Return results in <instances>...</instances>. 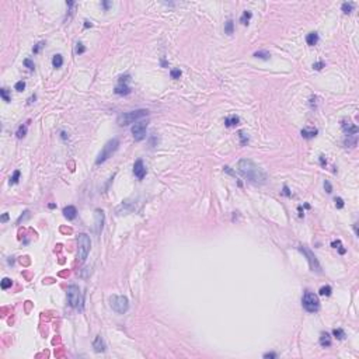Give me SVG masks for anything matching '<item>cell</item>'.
<instances>
[{
    "mask_svg": "<svg viewBox=\"0 0 359 359\" xmlns=\"http://www.w3.org/2000/svg\"><path fill=\"white\" fill-rule=\"evenodd\" d=\"M306 42L309 43L310 47H314L317 42H319V34L317 32H310L306 37Z\"/></svg>",
    "mask_w": 359,
    "mask_h": 359,
    "instance_id": "cell-18",
    "label": "cell"
},
{
    "mask_svg": "<svg viewBox=\"0 0 359 359\" xmlns=\"http://www.w3.org/2000/svg\"><path fill=\"white\" fill-rule=\"evenodd\" d=\"M333 334H334V337H335V338H338V339H344V338H345V333H344V330H341V328H335L333 331Z\"/></svg>",
    "mask_w": 359,
    "mask_h": 359,
    "instance_id": "cell-28",
    "label": "cell"
},
{
    "mask_svg": "<svg viewBox=\"0 0 359 359\" xmlns=\"http://www.w3.org/2000/svg\"><path fill=\"white\" fill-rule=\"evenodd\" d=\"M146 129H147V121H138V122L132 127L133 139L136 140V142H140L142 139H145V136H146Z\"/></svg>",
    "mask_w": 359,
    "mask_h": 359,
    "instance_id": "cell-8",
    "label": "cell"
},
{
    "mask_svg": "<svg viewBox=\"0 0 359 359\" xmlns=\"http://www.w3.org/2000/svg\"><path fill=\"white\" fill-rule=\"evenodd\" d=\"M339 254H345V248H339Z\"/></svg>",
    "mask_w": 359,
    "mask_h": 359,
    "instance_id": "cell-51",
    "label": "cell"
},
{
    "mask_svg": "<svg viewBox=\"0 0 359 359\" xmlns=\"http://www.w3.org/2000/svg\"><path fill=\"white\" fill-rule=\"evenodd\" d=\"M118 147H119V140L116 139V138L108 140V142L104 145V147H103V150L100 152L98 157H97L96 164H101V163H104L105 160H108L114 153H115L116 150H118Z\"/></svg>",
    "mask_w": 359,
    "mask_h": 359,
    "instance_id": "cell-3",
    "label": "cell"
},
{
    "mask_svg": "<svg viewBox=\"0 0 359 359\" xmlns=\"http://www.w3.org/2000/svg\"><path fill=\"white\" fill-rule=\"evenodd\" d=\"M237 168L248 181H251L254 184H264L266 181V174L257 164H254V161H251L248 159L240 160L239 164H237Z\"/></svg>",
    "mask_w": 359,
    "mask_h": 359,
    "instance_id": "cell-1",
    "label": "cell"
},
{
    "mask_svg": "<svg viewBox=\"0 0 359 359\" xmlns=\"http://www.w3.org/2000/svg\"><path fill=\"white\" fill-rule=\"evenodd\" d=\"M133 174L136 177L138 180H143L145 176H146V167L143 164V160H136L135 164H133Z\"/></svg>",
    "mask_w": 359,
    "mask_h": 359,
    "instance_id": "cell-12",
    "label": "cell"
},
{
    "mask_svg": "<svg viewBox=\"0 0 359 359\" xmlns=\"http://www.w3.org/2000/svg\"><path fill=\"white\" fill-rule=\"evenodd\" d=\"M52 65H53V67H56V69L62 67V65H63V58H62V55H55V56L52 58Z\"/></svg>",
    "mask_w": 359,
    "mask_h": 359,
    "instance_id": "cell-20",
    "label": "cell"
},
{
    "mask_svg": "<svg viewBox=\"0 0 359 359\" xmlns=\"http://www.w3.org/2000/svg\"><path fill=\"white\" fill-rule=\"evenodd\" d=\"M14 89L17 90V91H23L24 89H25V81H23V80H20V81H17L16 86H14Z\"/></svg>",
    "mask_w": 359,
    "mask_h": 359,
    "instance_id": "cell-34",
    "label": "cell"
},
{
    "mask_svg": "<svg viewBox=\"0 0 359 359\" xmlns=\"http://www.w3.org/2000/svg\"><path fill=\"white\" fill-rule=\"evenodd\" d=\"M9 220V215L7 213H3V216H2V222H7Z\"/></svg>",
    "mask_w": 359,
    "mask_h": 359,
    "instance_id": "cell-45",
    "label": "cell"
},
{
    "mask_svg": "<svg viewBox=\"0 0 359 359\" xmlns=\"http://www.w3.org/2000/svg\"><path fill=\"white\" fill-rule=\"evenodd\" d=\"M0 96H2V98H3L6 103H10V97H9V93H7L6 89H2V90H0Z\"/></svg>",
    "mask_w": 359,
    "mask_h": 359,
    "instance_id": "cell-31",
    "label": "cell"
},
{
    "mask_svg": "<svg viewBox=\"0 0 359 359\" xmlns=\"http://www.w3.org/2000/svg\"><path fill=\"white\" fill-rule=\"evenodd\" d=\"M147 114H149L147 110H136V111H130V112L121 114L118 116V125L119 127H127V125H130V123H135L139 119H142L143 116H147Z\"/></svg>",
    "mask_w": 359,
    "mask_h": 359,
    "instance_id": "cell-2",
    "label": "cell"
},
{
    "mask_svg": "<svg viewBox=\"0 0 359 359\" xmlns=\"http://www.w3.org/2000/svg\"><path fill=\"white\" fill-rule=\"evenodd\" d=\"M63 216L66 217L67 220H73V219H76V216H77V209L74 208V206H72V205L66 206V208L63 209Z\"/></svg>",
    "mask_w": 359,
    "mask_h": 359,
    "instance_id": "cell-15",
    "label": "cell"
},
{
    "mask_svg": "<svg viewBox=\"0 0 359 359\" xmlns=\"http://www.w3.org/2000/svg\"><path fill=\"white\" fill-rule=\"evenodd\" d=\"M299 250L307 257V261H309L310 269H312V271H316V272H321V266H320V263H319V259L316 258V255H314V254H313L306 246H300Z\"/></svg>",
    "mask_w": 359,
    "mask_h": 359,
    "instance_id": "cell-7",
    "label": "cell"
},
{
    "mask_svg": "<svg viewBox=\"0 0 359 359\" xmlns=\"http://www.w3.org/2000/svg\"><path fill=\"white\" fill-rule=\"evenodd\" d=\"M170 74H171V79H180L181 77V70L180 69H173L171 72H170Z\"/></svg>",
    "mask_w": 359,
    "mask_h": 359,
    "instance_id": "cell-33",
    "label": "cell"
},
{
    "mask_svg": "<svg viewBox=\"0 0 359 359\" xmlns=\"http://www.w3.org/2000/svg\"><path fill=\"white\" fill-rule=\"evenodd\" d=\"M334 201H335V206H337V208H338V209H342V208H344V199H342V198L337 196Z\"/></svg>",
    "mask_w": 359,
    "mask_h": 359,
    "instance_id": "cell-37",
    "label": "cell"
},
{
    "mask_svg": "<svg viewBox=\"0 0 359 359\" xmlns=\"http://www.w3.org/2000/svg\"><path fill=\"white\" fill-rule=\"evenodd\" d=\"M324 190H326V192H328V194H331L333 192V187H331V184H330V181H324Z\"/></svg>",
    "mask_w": 359,
    "mask_h": 359,
    "instance_id": "cell-39",
    "label": "cell"
},
{
    "mask_svg": "<svg viewBox=\"0 0 359 359\" xmlns=\"http://www.w3.org/2000/svg\"><path fill=\"white\" fill-rule=\"evenodd\" d=\"M103 6H104V9H105V10H108V7L111 6V3H108V2H103Z\"/></svg>",
    "mask_w": 359,
    "mask_h": 359,
    "instance_id": "cell-46",
    "label": "cell"
},
{
    "mask_svg": "<svg viewBox=\"0 0 359 359\" xmlns=\"http://www.w3.org/2000/svg\"><path fill=\"white\" fill-rule=\"evenodd\" d=\"M43 47H45V42H43V41H41V42H38L37 45H35V47L32 48V52H34V53H38L41 49H42Z\"/></svg>",
    "mask_w": 359,
    "mask_h": 359,
    "instance_id": "cell-35",
    "label": "cell"
},
{
    "mask_svg": "<svg viewBox=\"0 0 359 359\" xmlns=\"http://www.w3.org/2000/svg\"><path fill=\"white\" fill-rule=\"evenodd\" d=\"M251 17H253V14H251V11H247V10H246L243 14H241V17H240V23L243 24V25H247Z\"/></svg>",
    "mask_w": 359,
    "mask_h": 359,
    "instance_id": "cell-21",
    "label": "cell"
},
{
    "mask_svg": "<svg viewBox=\"0 0 359 359\" xmlns=\"http://www.w3.org/2000/svg\"><path fill=\"white\" fill-rule=\"evenodd\" d=\"M331 292H333V288L327 285V286H321V288H320L319 295H321V296H330V295H331Z\"/></svg>",
    "mask_w": 359,
    "mask_h": 359,
    "instance_id": "cell-25",
    "label": "cell"
},
{
    "mask_svg": "<svg viewBox=\"0 0 359 359\" xmlns=\"http://www.w3.org/2000/svg\"><path fill=\"white\" fill-rule=\"evenodd\" d=\"M49 209H53V208H56V203H49Z\"/></svg>",
    "mask_w": 359,
    "mask_h": 359,
    "instance_id": "cell-49",
    "label": "cell"
},
{
    "mask_svg": "<svg viewBox=\"0 0 359 359\" xmlns=\"http://www.w3.org/2000/svg\"><path fill=\"white\" fill-rule=\"evenodd\" d=\"M84 23H86V24H84V27H86V28H87V27H91V25H93V24L90 23V21H84Z\"/></svg>",
    "mask_w": 359,
    "mask_h": 359,
    "instance_id": "cell-48",
    "label": "cell"
},
{
    "mask_svg": "<svg viewBox=\"0 0 359 359\" xmlns=\"http://www.w3.org/2000/svg\"><path fill=\"white\" fill-rule=\"evenodd\" d=\"M233 31H234V23H233V20H227L225 23V32L227 35H232Z\"/></svg>",
    "mask_w": 359,
    "mask_h": 359,
    "instance_id": "cell-22",
    "label": "cell"
},
{
    "mask_svg": "<svg viewBox=\"0 0 359 359\" xmlns=\"http://www.w3.org/2000/svg\"><path fill=\"white\" fill-rule=\"evenodd\" d=\"M24 65H25V67H28L30 70L35 69V65H34V62L31 59H24Z\"/></svg>",
    "mask_w": 359,
    "mask_h": 359,
    "instance_id": "cell-36",
    "label": "cell"
},
{
    "mask_svg": "<svg viewBox=\"0 0 359 359\" xmlns=\"http://www.w3.org/2000/svg\"><path fill=\"white\" fill-rule=\"evenodd\" d=\"M240 122V118L237 115H232V116H227L226 119H225V125H226L227 128H232V127H236V125H239Z\"/></svg>",
    "mask_w": 359,
    "mask_h": 359,
    "instance_id": "cell-17",
    "label": "cell"
},
{
    "mask_svg": "<svg viewBox=\"0 0 359 359\" xmlns=\"http://www.w3.org/2000/svg\"><path fill=\"white\" fill-rule=\"evenodd\" d=\"M93 348L96 352H104L105 351V344H104V339L101 335H97L96 339L93 341Z\"/></svg>",
    "mask_w": 359,
    "mask_h": 359,
    "instance_id": "cell-14",
    "label": "cell"
},
{
    "mask_svg": "<svg viewBox=\"0 0 359 359\" xmlns=\"http://www.w3.org/2000/svg\"><path fill=\"white\" fill-rule=\"evenodd\" d=\"M331 246H333L334 248H338V246H341V241H339V240H337V241H333V243H331Z\"/></svg>",
    "mask_w": 359,
    "mask_h": 359,
    "instance_id": "cell-43",
    "label": "cell"
},
{
    "mask_svg": "<svg viewBox=\"0 0 359 359\" xmlns=\"http://www.w3.org/2000/svg\"><path fill=\"white\" fill-rule=\"evenodd\" d=\"M27 127H28V123H24V125H20V127H18V129H17V132H16L18 139H21V138H24L27 135Z\"/></svg>",
    "mask_w": 359,
    "mask_h": 359,
    "instance_id": "cell-23",
    "label": "cell"
},
{
    "mask_svg": "<svg viewBox=\"0 0 359 359\" xmlns=\"http://www.w3.org/2000/svg\"><path fill=\"white\" fill-rule=\"evenodd\" d=\"M344 145H345L346 147H348V146H349V147L355 146V145H356V136H355V135H353V136H352V139H351V136H348V139H346L345 142H344Z\"/></svg>",
    "mask_w": 359,
    "mask_h": 359,
    "instance_id": "cell-30",
    "label": "cell"
},
{
    "mask_svg": "<svg viewBox=\"0 0 359 359\" xmlns=\"http://www.w3.org/2000/svg\"><path fill=\"white\" fill-rule=\"evenodd\" d=\"M86 52V48L83 47V43H77V47H76V53L77 55H81V53H84Z\"/></svg>",
    "mask_w": 359,
    "mask_h": 359,
    "instance_id": "cell-38",
    "label": "cell"
},
{
    "mask_svg": "<svg viewBox=\"0 0 359 359\" xmlns=\"http://www.w3.org/2000/svg\"><path fill=\"white\" fill-rule=\"evenodd\" d=\"M313 67H314L316 70H321L323 67H324V62H323V60H320V62H317V63L313 65Z\"/></svg>",
    "mask_w": 359,
    "mask_h": 359,
    "instance_id": "cell-40",
    "label": "cell"
},
{
    "mask_svg": "<svg viewBox=\"0 0 359 359\" xmlns=\"http://www.w3.org/2000/svg\"><path fill=\"white\" fill-rule=\"evenodd\" d=\"M18 178H20V171L18 170H16L13 174V177L10 178V184H17L18 183Z\"/></svg>",
    "mask_w": 359,
    "mask_h": 359,
    "instance_id": "cell-32",
    "label": "cell"
},
{
    "mask_svg": "<svg viewBox=\"0 0 359 359\" xmlns=\"http://www.w3.org/2000/svg\"><path fill=\"white\" fill-rule=\"evenodd\" d=\"M302 136L304 138V139H312V138H314L317 135V129H302Z\"/></svg>",
    "mask_w": 359,
    "mask_h": 359,
    "instance_id": "cell-19",
    "label": "cell"
},
{
    "mask_svg": "<svg viewBox=\"0 0 359 359\" xmlns=\"http://www.w3.org/2000/svg\"><path fill=\"white\" fill-rule=\"evenodd\" d=\"M264 358H276V353L275 352H266V353H264Z\"/></svg>",
    "mask_w": 359,
    "mask_h": 359,
    "instance_id": "cell-41",
    "label": "cell"
},
{
    "mask_svg": "<svg viewBox=\"0 0 359 359\" xmlns=\"http://www.w3.org/2000/svg\"><path fill=\"white\" fill-rule=\"evenodd\" d=\"M320 345H321L323 348L331 346V337H330L328 333H323L321 335H320Z\"/></svg>",
    "mask_w": 359,
    "mask_h": 359,
    "instance_id": "cell-16",
    "label": "cell"
},
{
    "mask_svg": "<svg viewBox=\"0 0 359 359\" xmlns=\"http://www.w3.org/2000/svg\"><path fill=\"white\" fill-rule=\"evenodd\" d=\"M11 285H13V281L10 278H4L2 281V289H9V288H11Z\"/></svg>",
    "mask_w": 359,
    "mask_h": 359,
    "instance_id": "cell-29",
    "label": "cell"
},
{
    "mask_svg": "<svg viewBox=\"0 0 359 359\" xmlns=\"http://www.w3.org/2000/svg\"><path fill=\"white\" fill-rule=\"evenodd\" d=\"M239 138H240V145H241V146H244V145L248 143V136H247L243 130H240L239 132Z\"/></svg>",
    "mask_w": 359,
    "mask_h": 359,
    "instance_id": "cell-27",
    "label": "cell"
},
{
    "mask_svg": "<svg viewBox=\"0 0 359 359\" xmlns=\"http://www.w3.org/2000/svg\"><path fill=\"white\" fill-rule=\"evenodd\" d=\"M110 303H111V307L115 310L118 314H123L127 313L128 309H129V302L125 296H111L110 297Z\"/></svg>",
    "mask_w": 359,
    "mask_h": 359,
    "instance_id": "cell-6",
    "label": "cell"
},
{
    "mask_svg": "<svg viewBox=\"0 0 359 359\" xmlns=\"http://www.w3.org/2000/svg\"><path fill=\"white\" fill-rule=\"evenodd\" d=\"M104 220H105V215L101 209H96L94 210V222H96V233L100 234L101 230L104 227Z\"/></svg>",
    "mask_w": 359,
    "mask_h": 359,
    "instance_id": "cell-11",
    "label": "cell"
},
{
    "mask_svg": "<svg viewBox=\"0 0 359 359\" xmlns=\"http://www.w3.org/2000/svg\"><path fill=\"white\" fill-rule=\"evenodd\" d=\"M282 192H283V195H286V196H290V191H289V188H288V187H286V185L283 187V191H282Z\"/></svg>",
    "mask_w": 359,
    "mask_h": 359,
    "instance_id": "cell-42",
    "label": "cell"
},
{
    "mask_svg": "<svg viewBox=\"0 0 359 359\" xmlns=\"http://www.w3.org/2000/svg\"><path fill=\"white\" fill-rule=\"evenodd\" d=\"M90 247H91L90 237L86 233H80L77 236V258L80 261H84L87 258V255L90 253Z\"/></svg>",
    "mask_w": 359,
    "mask_h": 359,
    "instance_id": "cell-4",
    "label": "cell"
},
{
    "mask_svg": "<svg viewBox=\"0 0 359 359\" xmlns=\"http://www.w3.org/2000/svg\"><path fill=\"white\" fill-rule=\"evenodd\" d=\"M320 163H321V166H326L327 164V160L324 156H320Z\"/></svg>",
    "mask_w": 359,
    "mask_h": 359,
    "instance_id": "cell-44",
    "label": "cell"
},
{
    "mask_svg": "<svg viewBox=\"0 0 359 359\" xmlns=\"http://www.w3.org/2000/svg\"><path fill=\"white\" fill-rule=\"evenodd\" d=\"M342 129H344V132L346 133V136H353V135L358 133V127L352 125L349 121L348 122H346V121H344L342 122Z\"/></svg>",
    "mask_w": 359,
    "mask_h": 359,
    "instance_id": "cell-13",
    "label": "cell"
},
{
    "mask_svg": "<svg viewBox=\"0 0 359 359\" xmlns=\"http://www.w3.org/2000/svg\"><path fill=\"white\" fill-rule=\"evenodd\" d=\"M128 80H129V76H121L119 77V83H118V86L115 87V94H118V96H128V94L130 93V87L128 86Z\"/></svg>",
    "mask_w": 359,
    "mask_h": 359,
    "instance_id": "cell-10",
    "label": "cell"
},
{
    "mask_svg": "<svg viewBox=\"0 0 359 359\" xmlns=\"http://www.w3.org/2000/svg\"><path fill=\"white\" fill-rule=\"evenodd\" d=\"M302 304L309 313H316V312H319V309H320V300H319V297H317V295L309 292V290H306L304 295H303Z\"/></svg>",
    "mask_w": 359,
    "mask_h": 359,
    "instance_id": "cell-5",
    "label": "cell"
},
{
    "mask_svg": "<svg viewBox=\"0 0 359 359\" xmlns=\"http://www.w3.org/2000/svg\"><path fill=\"white\" fill-rule=\"evenodd\" d=\"M62 138H63V139H66V138H69V135H66V132H62Z\"/></svg>",
    "mask_w": 359,
    "mask_h": 359,
    "instance_id": "cell-50",
    "label": "cell"
},
{
    "mask_svg": "<svg viewBox=\"0 0 359 359\" xmlns=\"http://www.w3.org/2000/svg\"><path fill=\"white\" fill-rule=\"evenodd\" d=\"M35 98H37V97H35V96H32V97H31V98H30V100H28V104H31V103H32V101H35Z\"/></svg>",
    "mask_w": 359,
    "mask_h": 359,
    "instance_id": "cell-47",
    "label": "cell"
},
{
    "mask_svg": "<svg viewBox=\"0 0 359 359\" xmlns=\"http://www.w3.org/2000/svg\"><path fill=\"white\" fill-rule=\"evenodd\" d=\"M342 11L345 14H349V13H352V10H353V3H351V2H345V3H342Z\"/></svg>",
    "mask_w": 359,
    "mask_h": 359,
    "instance_id": "cell-26",
    "label": "cell"
},
{
    "mask_svg": "<svg viewBox=\"0 0 359 359\" xmlns=\"http://www.w3.org/2000/svg\"><path fill=\"white\" fill-rule=\"evenodd\" d=\"M67 302L72 307H79L80 303V289L76 285H70L67 288Z\"/></svg>",
    "mask_w": 359,
    "mask_h": 359,
    "instance_id": "cell-9",
    "label": "cell"
},
{
    "mask_svg": "<svg viewBox=\"0 0 359 359\" xmlns=\"http://www.w3.org/2000/svg\"><path fill=\"white\" fill-rule=\"evenodd\" d=\"M254 56L258 58V59H263V60H268L269 58H271V55H269V52H266V51H258V52L254 53Z\"/></svg>",
    "mask_w": 359,
    "mask_h": 359,
    "instance_id": "cell-24",
    "label": "cell"
}]
</instances>
